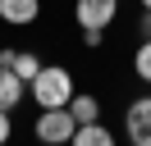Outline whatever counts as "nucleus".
<instances>
[{
    "label": "nucleus",
    "mask_w": 151,
    "mask_h": 146,
    "mask_svg": "<svg viewBox=\"0 0 151 146\" xmlns=\"http://www.w3.org/2000/svg\"><path fill=\"white\" fill-rule=\"evenodd\" d=\"M28 96L37 100L41 110H60V105H69V100L78 96V91H73V73H69L64 64H41V73L28 82Z\"/></svg>",
    "instance_id": "f257e3e1"
},
{
    "label": "nucleus",
    "mask_w": 151,
    "mask_h": 146,
    "mask_svg": "<svg viewBox=\"0 0 151 146\" xmlns=\"http://www.w3.org/2000/svg\"><path fill=\"white\" fill-rule=\"evenodd\" d=\"M32 132H37V142H46V146H69V142H73V132H78V119L69 114V105L41 110L37 123H32Z\"/></svg>",
    "instance_id": "f03ea898"
},
{
    "label": "nucleus",
    "mask_w": 151,
    "mask_h": 146,
    "mask_svg": "<svg viewBox=\"0 0 151 146\" xmlns=\"http://www.w3.org/2000/svg\"><path fill=\"white\" fill-rule=\"evenodd\" d=\"M73 18H78L83 32H105V27L119 18V0H78Z\"/></svg>",
    "instance_id": "7ed1b4c3"
},
{
    "label": "nucleus",
    "mask_w": 151,
    "mask_h": 146,
    "mask_svg": "<svg viewBox=\"0 0 151 146\" xmlns=\"http://www.w3.org/2000/svg\"><path fill=\"white\" fill-rule=\"evenodd\" d=\"M124 132L133 146H151V96H137L124 114Z\"/></svg>",
    "instance_id": "20e7f679"
},
{
    "label": "nucleus",
    "mask_w": 151,
    "mask_h": 146,
    "mask_svg": "<svg viewBox=\"0 0 151 146\" xmlns=\"http://www.w3.org/2000/svg\"><path fill=\"white\" fill-rule=\"evenodd\" d=\"M37 14H41V0H0V18H5L9 27L37 23Z\"/></svg>",
    "instance_id": "39448f33"
},
{
    "label": "nucleus",
    "mask_w": 151,
    "mask_h": 146,
    "mask_svg": "<svg viewBox=\"0 0 151 146\" xmlns=\"http://www.w3.org/2000/svg\"><path fill=\"white\" fill-rule=\"evenodd\" d=\"M23 96H28V82H23L14 69H0V110H14Z\"/></svg>",
    "instance_id": "423d86ee"
},
{
    "label": "nucleus",
    "mask_w": 151,
    "mask_h": 146,
    "mask_svg": "<svg viewBox=\"0 0 151 146\" xmlns=\"http://www.w3.org/2000/svg\"><path fill=\"white\" fill-rule=\"evenodd\" d=\"M69 146H114V132L96 119V123H78V132H73V142Z\"/></svg>",
    "instance_id": "0eeeda50"
},
{
    "label": "nucleus",
    "mask_w": 151,
    "mask_h": 146,
    "mask_svg": "<svg viewBox=\"0 0 151 146\" xmlns=\"http://www.w3.org/2000/svg\"><path fill=\"white\" fill-rule=\"evenodd\" d=\"M69 114H73L78 123H96V119H101V100L83 91V96H73V100H69Z\"/></svg>",
    "instance_id": "6e6552de"
},
{
    "label": "nucleus",
    "mask_w": 151,
    "mask_h": 146,
    "mask_svg": "<svg viewBox=\"0 0 151 146\" xmlns=\"http://www.w3.org/2000/svg\"><path fill=\"white\" fill-rule=\"evenodd\" d=\"M9 69L19 73L23 82H32V78H37V73H41V59H37V55H32V50H14V64H9Z\"/></svg>",
    "instance_id": "1a4fd4ad"
},
{
    "label": "nucleus",
    "mask_w": 151,
    "mask_h": 146,
    "mask_svg": "<svg viewBox=\"0 0 151 146\" xmlns=\"http://www.w3.org/2000/svg\"><path fill=\"white\" fill-rule=\"evenodd\" d=\"M133 73H137V78H142V82L151 87V36H147V41L137 46V55H133Z\"/></svg>",
    "instance_id": "9d476101"
},
{
    "label": "nucleus",
    "mask_w": 151,
    "mask_h": 146,
    "mask_svg": "<svg viewBox=\"0 0 151 146\" xmlns=\"http://www.w3.org/2000/svg\"><path fill=\"white\" fill-rule=\"evenodd\" d=\"M9 132H14V123H9V110H0V146L9 142Z\"/></svg>",
    "instance_id": "9b49d317"
},
{
    "label": "nucleus",
    "mask_w": 151,
    "mask_h": 146,
    "mask_svg": "<svg viewBox=\"0 0 151 146\" xmlns=\"http://www.w3.org/2000/svg\"><path fill=\"white\" fill-rule=\"evenodd\" d=\"M137 32H142V41L151 36V9H142V23H137Z\"/></svg>",
    "instance_id": "f8f14e48"
},
{
    "label": "nucleus",
    "mask_w": 151,
    "mask_h": 146,
    "mask_svg": "<svg viewBox=\"0 0 151 146\" xmlns=\"http://www.w3.org/2000/svg\"><path fill=\"white\" fill-rule=\"evenodd\" d=\"M142 9H151V0H142Z\"/></svg>",
    "instance_id": "ddd939ff"
}]
</instances>
